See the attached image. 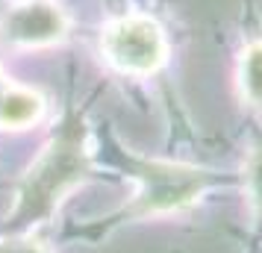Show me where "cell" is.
<instances>
[{"instance_id":"obj_8","label":"cell","mask_w":262,"mask_h":253,"mask_svg":"<svg viewBox=\"0 0 262 253\" xmlns=\"http://www.w3.org/2000/svg\"><path fill=\"white\" fill-rule=\"evenodd\" d=\"M0 253H41V250H38V247H30V244H24V247L12 244V247H3Z\"/></svg>"},{"instance_id":"obj_3","label":"cell","mask_w":262,"mask_h":253,"mask_svg":"<svg viewBox=\"0 0 262 253\" xmlns=\"http://www.w3.org/2000/svg\"><path fill=\"white\" fill-rule=\"evenodd\" d=\"M65 30H68L65 12L56 3H48V0L18 3L0 21V36L6 38L9 44H18V48H45V44H53V41H59L65 36Z\"/></svg>"},{"instance_id":"obj_5","label":"cell","mask_w":262,"mask_h":253,"mask_svg":"<svg viewBox=\"0 0 262 253\" xmlns=\"http://www.w3.org/2000/svg\"><path fill=\"white\" fill-rule=\"evenodd\" d=\"M45 112V100L33 91V88H21V85H3L0 88V127H30L36 124Z\"/></svg>"},{"instance_id":"obj_9","label":"cell","mask_w":262,"mask_h":253,"mask_svg":"<svg viewBox=\"0 0 262 253\" xmlns=\"http://www.w3.org/2000/svg\"><path fill=\"white\" fill-rule=\"evenodd\" d=\"M3 85H6V83H3V74H0V88H3Z\"/></svg>"},{"instance_id":"obj_7","label":"cell","mask_w":262,"mask_h":253,"mask_svg":"<svg viewBox=\"0 0 262 253\" xmlns=\"http://www.w3.org/2000/svg\"><path fill=\"white\" fill-rule=\"evenodd\" d=\"M248 192H250V200L256 206V212L262 215V150L253 153L250 159V168H248Z\"/></svg>"},{"instance_id":"obj_1","label":"cell","mask_w":262,"mask_h":253,"mask_svg":"<svg viewBox=\"0 0 262 253\" xmlns=\"http://www.w3.org/2000/svg\"><path fill=\"white\" fill-rule=\"evenodd\" d=\"M85 171H89V150L83 145V130L68 127L45 147V153L24 177L12 209V224L15 227L38 224V218L50 215L53 206L83 180Z\"/></svg>"},{"instance_id":"obj_4","label":"cell","mask_w":262,"mask_h":253,"mask_svg":"<svg viewBox=\"0 0 262 253\" xmlns=\"http://www.w3.org/2000/svg\"><path fill=\"white\" fill-rule=\"evenodd\" d=\"M203 174L191 168H174V165H150V174H144V192L139 194L147 209H174L194 200L201 194Z\"/></svg>"},{"instance_id":"obj_6","label":"cell","mask_w":262,"mask_h":253,"mask_svg":"<svg viewBox=\"0 0 262 253\" xmlns=\"http://www.w3.org/2000/svg\"><path fill=\"white\" fill-rule=\"evenodd\" d=\"M238 85H242V97L262 106V41L248 44V50L242 53L238 62Z\"/></svg>"},{"instance_id":"obj_2","label":"cell","mask_w":262,"mask_h":253,"mask_svg":"<svg viewBox=\"0 0 262 253\" xmlns=\"http://www.w3.org/2000/svg\"><path fill=\"white\" fill-rule=\"evenodd\" d=\"M103 53L106 59L127 74H150L165 62L168 44L156 21L144 15L115 18L103 30Z\"/></svg>"}]
</instances>
